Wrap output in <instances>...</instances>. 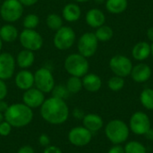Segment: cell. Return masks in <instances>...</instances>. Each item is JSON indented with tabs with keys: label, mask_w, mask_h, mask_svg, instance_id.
<instances>
[{
	"label": "cell",
	"mask_w": 153,
	"mask_h": 153,
	"mask_svg": "<svg viewBox=\"0 0 153 153\" xmlns=\"http://www.w3.org/2000/svg\"><path fill=\"white\" fill-rule=\"evenodd\" d=\"M40 116L48 124L62 125L67 121L70 111L65 100L50 97L46 99L40 107Z\"/></svg>",
	"instance_id": "6da1fadb"
},
{
	"label": "cell",
	"mask_w": 153,
	"mask_h": 153,
	"mask_svg": "<svg viewBox=\"0 0 153 153\" xmlns=\"http://www.w3.org/2000/svg\"><path fill=\"white\" fill-rule=\"evenodd\" d=\"M33 111L24 103L9 105L4 113V120L14 128H22L29 126L33 119Z\"/></svg>",
	"instance_id": "7a4b0ae2"
},
{
	"label": "cell",
	"mask_w": 153,
	"mask_h": 153,
	"mask_svg": "<svg viewBox=\"0 0 153 153\" xmlns=\"http://www.w3.org/2000/svg\"><path fill=\"white\" fill-rule=\"evenodd\" d=\"M64 66L65 71L71 76L83 77L88 74L90 65L88 58L84 57L79 53H73L67 56L65 60Z\"/></svg>",
	"instance_id": "3957f363"
},
{
	"label": "cell",
	"mask_w": 153,
	"mask_h": 153,
	"mask_svg": "<svg viewBox=\"0 0 153 153\" xmlns=\"http://www.w3.org/2000/svg\"><path fill=\"white\" fill-rule=\"evenodd\" d=\"M107 138L114 144L125 143L129 136V128L125 122L118 119L111 120L105 127Z\"/></svg>",
	"instance_id": "277c9868"
},
{
	"label": "cell",
	"mask_w": 153,
	"mask_h": 153,
	"mask_svg": "<svg viewBox=\"0 0 153 153\" xmlns=\"http://www.w3.org/2000/svg\"><path fill=\"white\" fill-rule=\"evenodd\" d=\"M23 13V5L19 0H4L0 6L1 18L7 23H13L21 19Z\"/></svg>",
	"instance_id": "5b68a950"
},
{
	"label": "cell",
	"mask_w": 153,
	"mask_h": 153,
	"mask_svg": "<svg viewBox=\"0 0 153 153\" xmlns=\"http://www.w3.org/2000/svg\"><path fill=\"white\" fill-rule=\"evenodd\" d=\"M76 39L74 29L69 26H62L57 30L53 38V44L58 50H67L73 47Z\"/></svg>",
	"instance_id": "8992f818"
},
{
	"label": "cell",
	"mask_w": 153,
	"mask_h": 153,
	"mask_svg": "<svg viewBox=\"0 0 153 153\" xmlns=\"http://www.w3.org/2000/svg\"><path fill=\"white\" fill-rule=\"evenodd\" d=\"M19 40L21 46L24 49H28L30 51H38L43 46V38L39 32L36 30L24 29L19 33Z\"/></svg>",
	"instance_id": "52a82bcc"
},
{
	"label": "cell",
	"mask_w": 153,
	"mask_h": 153,
	"mask_svg": "<svg viewBox=\"0 0 153 153\" xmlns=\"http://www.w3.org/2000/svg\"><path fill=\"white\" fill-rule=\"evenodd\" d=\"M55 78L50 69L40 67L34 74V86L43 93H49L55 87Z\"/></svg>",
	"instance_id": "ba28073f"
},
{
	"label": "cell",
	"mask_w": 153,
	"mask_h": 153,
	"mask_svg": "<svg viewBox=\"0 0 153 153\" xmlns=\"http://www.w3.org/2000/svg\"><path fill=\"white\" fill-rule=\"evenodd\" d=\"M99 47V40L93 32H85L83 33L78 42L77 48L78 53L83 56L86 58L91 57L97 52Z\"/></svg>",
	"instance_id": "9c48e42d"
},
{
	"label": "cell",
	"mask_w": 153,
	"mask_h": 153,
	"mask_svg": "<svg viewBox=\"0 0 153 153\" xmlns=\"http://www.w3.org/2000/svg\"><path fill=\"white\" fill-rule=\"evenodd\" d=\"M109 67L115 75L125 78L131 74L133 63L126 56L116 55L109 60Z\"/></svg>",
	"instance_id": "30bf717a"
},
{
	"label": "cell",
	"mask_w": 153,
	"mask_h": 153,
	"mask_svg": "<svg viewBox=\"0 0 153 153\" xmlns=\"http://www.w3.org/2000/svg\"><path fill=\"white\" fill-rule=\"evenodd\" d=\"M69 143L76 147H82L89 144L92 139V133L84 126H76L68 133Z\"/></svg>",
	"instance_id": "8fae6325"
},
{
	"label": "cell",
	"mask_w": 153,
	"mask_h": 153,
	"mask_svg": "<svg viewBox=\"0 0 153 153\" xmlns=\"http://www.w3.org/2000/svg\"><path fill=\"white\" fill-rule=\"evenodd\" d=\"M130 129L137 135H145L151 129V121L147 114L143 112H135L130 118Z\"/></svg>",
	"instance_id": "7c38bea8"
},
{
	"label": "cell",
	"mask_w": 153,
	"mask_h": 153,
	"mask_svg": "<svg viewBox=\"0 0 153 153\" xmlns=\"http://www.w3.org/2000/svg\"><path fill=\"white\" fill-rule=\"evenodd\" d=\"M15 58L7 52L0 53V79L6 81L11 79L15 71Z\"/></svg>",
	"instance_id": "4fadbf2b"
},
{
	"label": "cell",
	"mask_w": 153,
	"mask_h": 153,
	"mask_svg": "<svg viewBox=\"0 0 153 153\" xmlns=\"http://www.w3.org/2000/svg\"><path fill=\"white\" fill-rule=\"evenodd\" d=\"M45 100V93H43L36 87H32L25 91L22 95V103H24L31 109L40 108Z\"/></svg>",
	"instance_id": "5bb4252c"
},
{
	"label": "cell",
	"mask_w": 153,
	"mask_h": 153,
	"mask_svg": "<svg viewBox=\"0 0 153 153\" xmlns=\"http://www.w3.org/2000/svg\"><path fill=\"white\" fill-rule=\"evenodd\" d=\"M14 82L18 89L25 91L34 87V74L28 69H22L16 74Z\"/></svg>",
	"instance_id": "9a60e30c"
},
{
	"label": "cell",
	"mask_w": 153,
	"mask_h": 153,
	"mask_svg": "<svg viewBox=\"0 0 153 153\" xmlns=\"http://www.w3.org/2000/svg\"><path fill=\"white\" fill-rule=\"evenodd\" d=\"M130 75L136 82H145L152 76V69L147 64L140 63L133 66Z\"/></svg>",
	"instance_id": "2e32d148"
},
{
	"label": "cell",
	"mask_w": 153,
	"mask_h": 153,
	"mask_svg": "<svg viewBox=\"0 0 153 153\" xmlns=\"http://www.w3.org/2000/svg\"><path fill=\"white\" fill-rule=\"evenodd\" d=\"M85 21L90 27L97 29L105 24L106 16L101 10L98 8H92L86 13Z\"/></svg>",
	"instance_id": "e0dca14e"
},
{
	"label": "cell",
	"mask_w": 153,
	"mask_h": 153,
	"mask_svg": "<svg viewBox=\"0 0 153 153\" xmlns=\"http://www.w3.org/2000/svg\"><path fill=\"white\" fill-rule=\"evenodd\" d=\"M82 15L81 7L74 3H69L65 4L62 10V17L68 22H77Z\"/></svg>",
	"instance_id": "ac0fdd59"
},
{
	"label": "cell",
	"mask_w": 153,
	"mask_h": 153,
	"mask_svg": "<svg viewBox=\"0 0 153 153\" xmlns=\"http://www.w3.org/2000/svg\"><path fill=\"white\" fill-rule=\"evenodd\" d=\"M82 87L90 92H97L100 90L102 85V81L100 77L95 74H87L82 79Z\"/></svg>",
	"instance_id": "d6986e66"
},
{
	"label": "cell",
	"mask_w": 153,
	"mask_h": 153,
	"mask_svg": "<svg viewBox=\"0 0 153 153\" xmlns=\"http://www.w3.org/2000/svg\"><path fill=\"white\" fill-rule=\"evenodd\" d=\"M151 54H152L151 45L146 41H140L136 43L132 50V56L137 61L146 60Z\"/></svg>",
	"instance_id": "ffe728a7"
},
{
	"label": "cell",
	"mask_w": 153,
	"mask_h": 153,
	"mask_svg": "<svg viewBox=\"0 0 153 153\" xmlns=\"http://www.w3.org/2000/svg\"><path fill=\"white\" fill-rule=\"evenodd\" d=\"M34 61H35L34 52L28 50V49H24V48L18 53V55L15 58L16 65L22 69L30 68V66L33 65Z\"/></svg>",
	"instance_id": "44dd1931"
},
{
	"label": "cell",
	"mask_w": 153,
	"mask_h": 153,
	"mask_svg": "<svg viewBox=\"0 0 153 153\" xmlns=\"http://www.w3.org/2000/svg\"><path fill=\"white\" fill-rule=\"evenodd\" d=\"M82 125L90 132L94 133L103 127V120L101 117L97 114H87L82 118Z\"/></svg>",
	"instance_id": "7402d4cb"
},
{
	"label": "cell",
	"mask_w": 153,
	"mask_h": 153,
	"mask_svg": "<svg viewBox=\"0 0 153 153\" xmlns=\"http://www.w3.org/2000/svg\"><path fill=\"white\" fill-rule=\"evenodd\" d=\"M19 38L17 28L12 23H6L0 27V39L3 42L12 43Z\"/></svg>",
	"instance_id": "603a6c76"
},
{
	"label": "cell",
	"mask_w": 153,
	"mask_h": 153,
	"mask_svg": "<svg viewBox=\"0 0 153 153\" xmlns=\"http://www.w3.org/2000/svg\"><path fill=\"white\" fill-rule=\"evenodd\" d=\"M128 5L127 0H107L106 9L108 13L113 14H119L124 13Z\"/></svg>",
	"instance_id": "cb8c5ba5"
},
{
	"label": "cell",
	"mask_w": 153,
	"mask_h": 153,
	"mask_svg": "<svg viewBox=\"0 0 153 153\" xmlns=\"http://www.w3.org/2000/svg\"><path fill=\"white\" fill-rule=\"evenodd\" d=\"M113 35H114V31H113L112 28L108 25H105V24L97 28V30L95 31V36L97 37L98 40L102 41V42L110 40L112 39Z\"/></svg>",
	"instance_id": "d4e9b609"
},
{
	"label": "cell",
	"mask_w": 153,
	"mask_h": 153,
	"mask_svg": "<svg viewBox=\"0 0 153 153\" xmlns=\"http://www.w3.org/2000/svg\"><path fill=\"white\" fill-rule=\"evenodd\" d=\"M63 17H61L60 15L56 14V13H49L47 18H46V23L47 26L48 27V29L56 31L57 30H59L63 25Z\"/></svg>",
	"instance_id": "484cf974"
},
{
	"label": "cell",
	"mask_w": 153,
	"mask_h": 153,
	"mask_svg": "<svg viewBox=\"0 0 153 153\" xmlns=\"http://www.w3.org/2000/svg\"><path fill=\"white\" fill-rule=\"evenodd\" d=\"M65 86L70 94H76L83 88L82 79L76 76H70L65 83Z\"/></svg>",
	"instance_id": "4316f807"
},
{
	"label": "cell",
	"mask_w": 153,
	"mask_h": 153,
	"mask_svg": "<svg viewBox=\"0 0 153 153\" xmlns=\"http://www.w3.org/2000/svg\"><path fill=\"white\" fill-rule=\"evenodd\" d=\"M140 100L142 105L149 109L153 110V89H144L140 95Z\"/></svg>",
	"instance_id": "83f0119b"
},
{
	"label": "cell",
	"mask_w": 153,
	"mask_h": 153,
	"mask_svg": "<svg viewBox=\"0 0 153 153\" xmlns=\"http://www.w3.org/2000/svg\"><path fill=\"white\" fill-rule=\"evenodd\" d=\"M39 24V18L35 13H29L22 20V25L24 29L35 30Z\"/></svg>",
	"instance_id": "f1b7e54d"
},
{
	"label": "cell",
	"mask_w": 153,
	"mask_h": 153,
	"mask_svg": "<svg viewBox=\"0 0 153 153\" xmlns=\"http://www.w3.org/2000/svg\"><path fill=\"white\" fill-rule=\"evenodd\" d=\"M124 149L126 153H147L144 145L135 141L127 143Z\"/></svg>",
	"instance_id": "f546056e"
},
{
	"label": "cell",
	"mask_w": 153,
	"mask_h": 153,
	"mask_svg": "<svg viewBox=\"0 0 153 153\" xmlns=\"http://www.w3.org/2000/svg\"><path fill=\"white\" fill-rule=\"evenodd\" d=\"M51 93H52L53 97H56L57 99H61V100H65L70 95V92L68 91L66 86L63 85V84L55 85V87L53 88Z\"/></svg>",
	"instance_id": "4dcf8cb0"
},
{
	"label": "cell",
	"mask_w": 153,
	"mask_h": 153,
	"mask_svg": "<svg viewBox=\"0 0 153 153\" xmlns=\"http://www.w3.org/2000/svg\"><path fill=\"white\" fill-rule=\"evenodd\" d=\"M108 88L113 91H118L120 90H122L125 86V80L123 77L120 76H113L111 77L108 82Z\"/></svg>",
	"instance_id": "1f68e13d"
},
{
	"label": "cell",
	"mask_w": 153,
	"mask_h": 153,
	"mask_svg": "<svg viewBox=\"0 0 153 153\" xmlns=\"http://www.w3.org/2000/svg\"><path fill=\"white\" fill-rule=\"evenodd\" d=\"M13 126L5 120H4L1 124H0V135L3 137H6L8 136L11 132H12Z\"/></svg>",
	"instance_id": "d6a6232c"
},
{
	"label": "cell",
	"mask_w": 153,
	"mask_h": 153,
	"mask_svg": "<svg viewBox=\"0 0 153 153\" xmlns=\"http://www.w3.org/2000/svg\"><path fill=\"white\" fill-rule=\"evenodd\" d=\"M8 93V88L5 83V81L0 79V100H3L6 98Z\"/></svg>",
	"instance_id": "836d02e7"
},
{
	"label": "cell",
	"mask_w": 153,
	"mask_h": 153,
	"mask_svg": "<svg viewBox=\"0 0 153 153\" xmlns=\"http://www.w3.org/2000/svg\"><path fill=\"white\" fill-rule=\"evenodd\" d=\"M39 143L42 147H47V146L50 145V138H49V136L48 134H40L39 137Z\"/></svg>",
	"instance_id": "e575fe53"
},
{
	"label": "cell",
	"mask_w": 153,
	"mask_h": 153,
	"mask_svg": "<svg viewBox=\"0 0 153 153\" xmlns=\"http://www.w3.org/2000/svg\"><path fill=\"white\" fill-rule=\"evenodd\" d=\"M43 153H63L60 148L55 145H48L45 147Z\"/></svg>",
	"instance_id": "d590c367"
},
{
	"label": "cell",
	"mask_w": 153,
	"mask_h": 153,
	"mask_svg": "<svg viewBox=\"0 0 153 153\" xmlns=\"http://www.w3.org/2000/svg\"><path fill=\"white\" fill-rule=\"evenodd\" d=\"M17 153H35V150L30 145H23L19 148Z\"/></svg>",
	"instance_id": "8d00e7d4"
},
{
	"label": "cell",
	"mask_w": 153,
	"mask_h": 153,
	"mask_svg": "<svg viewBox=\"0 0 153 153\" xmlns=\"http://www.w3.org/2000/svg\"><path fill=\"white\" fill-rule=\"evenodd\" d=\"M108 153H126L125 152V149L120 146L119 144H116L114 147H112Z\"/></svg>",
	"instance_id": "74e56055"
},
{
	"label": "cell",
	"mask_w": 153,
	"mask_h": 153,
	"mask_svg": "<svg viewBox=\"0 0 153 153\" xmlns=\"http://www.w3.org/2000/svg\"><path fill=\"white\" fill-rule=\"evenodd\" d=\"M73 116L76 118V119H82L83 117H84V113H83V111L82 110V109H80V108H75V109H74V111H73Z\"/></svg>",
	"instance_id": "f35d334b"
},
{
	"label": "cell",
	"mask_w": 153,
	"mask_h": 153,
	"mask_svg": "<svg viewBox=\"0 0 153 153\" xmlns=\"http://www.w3.org/2000/svg\"><path fill=\"white\" fill-rule=\"evenodd\" d=\"M19 2L23 5V6H31L36 4L39 0H19Z\"/></svg>",
	"instance_id": "ab89813d"
},
{
	"label": "cell",
	"mask_w": 153,
	"mask_h": 153,
	"mask_svg": "<svg viewBox=\"0 0 153 153\" xmlns=\"http://www.w3.org/2000/svg\"><path fill=\"white\" fill-rule=\"evenodd\" d=\"M8 107H9V105H8V103L6 101H4V100H0V112L1 113L4 114L7 110Z\"/></svg>",
	"instance_id": "60d3db41"
},
{
	"label": "cell",
	"mask_w": 153,
	"mask_h": 153,
	"mask_svg": "<svg viewBox=\"0 0 153 153\" xmlns=\"http://www.w3.org/2000/svg\"><path fill=\"white\" fill-rule=\"evenodd\" d=\"M147 37L152 42H153V27H151L147 30Z\"/></svg>",
	"instance_id": "b9f144b4"
},
{
	"label": "cell",
	"mask_w": 153,
	"mask_h": 153,
	"mask_svg": "<svg viewBox=\"0 0 153 153\" xmlns=\"http://www.w3.org/2000/svg\"><path fill=\"white\" fill-rule=\"evenodd\" d=\"M145 136H146L149 140H152V141H153V130L150 129V130L145 134Z\"/></svg>",
	"instance_id": "7bdbcfd3"
},
{
	"label": "cell",
	"mask_w": 153,
	"mask_h": 153,
	"mask_svg": "<svg viewBox=\"0 0 153 153\" xmlns=\"http://www.w3.org/2000/svg\"><path fill=\"white\" fill-rule=\"evenodd\" d=\"M4 120V114L0 112V124Z\"/></svg>",
	"instance_id": "ee69618b"
},
{
	"label": "cell",
	"mask_w": 153,
	"mask_h": 153,
	"mask_svg": "<svg viewBox=\"0 0 153 153\" xmlns=\"http://www.w3.org/2000/svg\"><path fill=\"white\" fill-rule=\"evenodd\" d=\"M74 1L77 3H86V2H89L91 0H74Z\"/></svg>",
	"instance_id": "f6af8a7d"
},
{
	"label": "cell",
	"mask_w": 153,
	"mask_h": 153,
	"mask_svg": "<svg viewBox=\"0 0 153 153\" xmlns=\"http://www.w3.org/2000/svg\"><path fill=\"white\" fill-rule=\"evenodd\" d=\"M2 48H3V41H2V39H0V51H1V49H2Z\"/></svg>",
	"instance_id": "bcb514c9"
},
{
	"label": "cell",
	"mask_w": 153,
	"mask_h": 153,
	"mask_svg": "<svg viewBox=\"0 0 153 153\" xmlns=\"http://www.w3.org/2000/svg\"><path fill=\"white\" fill-rule=\"evenodd\" d=\"M151 48H152V55L153 56V42H152V44L151 45Z\"/></svg>",
	"instance_id": "7dc6e473"
},
{
	"label": "cell",
	"mask_w": 153,
	"mask_h": 153,
	"mask_svg": "<svg viewBox=\"0 0 153 153\" xmlns=\"http://www.w3.org/2000/svg\"><path fill=\"white\" fill-rule=\"evenodd\" d=\"M95 1H96L97 3H102V2H103L104 0H95Z\"/></svg>",
	"instance_id": "c3c4849f"
}]
</instances>
